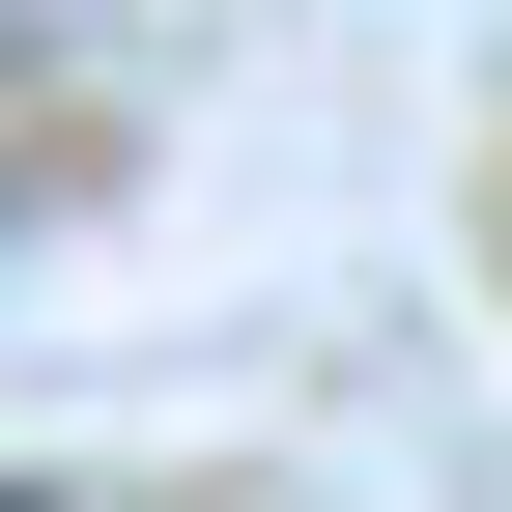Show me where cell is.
<instances>
[{"mask_svg":"<svg viewBox=\"0 0 512 512\" xmlns=\"http://www.w3.org/2000/svg\"><path fill=\"white\" fill-rule=\"evenodd\" d=\"M0 512H57V484H0Z\"/></svg>","mask_w":512,"mask_h":512,"instance_id":"cell-1","label":"cell"}]
</instances>
